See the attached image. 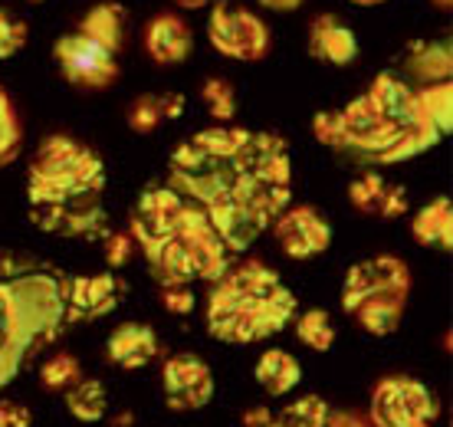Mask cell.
Segmentation results:
<instances>
[{"mask_svg":"<svg viewBox=\"0 0 453 427\" xmlns=\"http://www.w3.org/2000/svg\"><path fill=\"white\" fill-rule=\"evenodd\" d=\"M263 11H273V13H293L299 11L306 0H257Z\"/></svg>","mask_w":453,"mask_h":427,"instance_id":"8d00e7d4","label":"cell"},{"mask_svg":"<svg viewBox=\"0 0 453 427\" xmlns=\"http://www.w3.org/2000/svg\"><path fill=\"white\" fill-rule=\"evenodd\" d=\"M66 408L69 415L76 417V421H103L105 417V408H109V394H105V384L99 378H82L76 382L73 388L66 392Z\"/></svg>","mask_w":453,"mask_h":427,"instance_id":"7402d4cb","label":"cell"},{"mask_svg":"<svg viewBox=\"0 0 453 427\" xmlns=\"http://www.w3.org/2000/svg\"><path fill=\"white\" fill-rule=\"evenodd\" d=\"M299 315V299L263 260L230 263L207 292L204 329L226 345H250L280 336Z\"/></svg>","mask_w":453,"mask_h":427,"instance_id":"8992f818","label":"cell"},{"mask_svg":"<svg viewBox=\"0 0 453 427\" xmlns=\"http://www.w3.org/2000/svg\"><path fill=\"white\" fill-rule=\"evenodd\" d=\"M296 336L299 342L312 352H329L335 342V329L326 309H309V313L296 315Z\"/></svg>","mask_w":453,"mask_h":427,"instance_id":"4316f807","label":"cell"},{"mask_svg":"<svg viewBox=\"0 0 453 427\" xmlns=\"http://www.w3.org/2000/svg\"><path fill=\"white\" fill-rule=\"evenodd\" d=\"M411 237L420 247L453 250V204L450 198H434L411 217Z\"/></svg>","mask_w":453,"mask_h":427,"instance_id":"ac0fdd59","label":"cell"},{"mask_svg":"<svg viewBox=\"0 0 453 427\" xmlns=\"http://www.w3.org/2000/svg\"><path fill=\"white\" fill-rule=\"evenodd\" d=\"M273 424V411L270 408H250L243 415V427H270Z\"/></svg>","mask_w":453,"mask_h":427,"instance_id":"d590c367","label":"cell"},{"mask_svg":"<svg viewBox=\"0 0 453 427\" xmlns=\"http://www.w3.org/2000/svg\"><path fill=\"white\" fill-rule=\"evenodd\" d=\"M23 148V122L20 113L13 105L11 92L0 86V168H7L17 161Z\"/></svg>","mask_w":453,"mask_h":427,"instance_id":"cb8c5ba5","label":"cell"},{"mask_svg":"<svg viewBox=\"0 0 453 427\" xmlns=\"http://www.w3.org/2000/svg\"><path fill=\"white\" fill-rule=\"evenodd\" d=\"M128 234L161 290L214 283L234 263L207 214L168 184H148L138 194Z\"/></svg>","mask_w":453,"mask_h":427,"instance_id":"3957f363","label":"cell"},{"mask_svg":"<svg viewBox=\"0 0 453 427\" xmlns=\"http://www.w3.org/2000/svg\"><path fill=\"white\" fill-rule=\"evenodd\" d=\"M69 276L50 263L0 253V392L17 382L27 361L36 359L63 329Z\"/></svg>","mask_w":453,"mask_h":427,"instance_id":"5b68a950","label":"cell"},{"mask_svg":"<svg viewBox=\"0 0 453 427\" xmlns=\"http://www.w3.org/2000/svg\"><path fill=\"white\" fill-rule=\"evenodd\" d=\"M312 136L332 151L378 168L424 155L443 138L420 109L414 86L395 73H378L349 105L319 113L312 119Z\"/></svg>","mask_w":453,"mask_h":427,"instance_id":"7a4b0ae2","label":"cell"},{"mask_svg":"<svg viewBox=\"0 0 453 427\" xmlns=\"http://www.w3.org/2000/svg\"><path fill=\"white\" fill-rule=\"evenodd\" d=\"M414 92H418L420 109L427 113V119L434 122V128H437L441 136H450L453 132V82L450 79L418 86Z\"/></svg>","mask_w":453,"mask_h":427,"instance_id":"603a6c76","label":"cell"},{"mask_svg":"<svg viewBox=\"0 0 453 427\" xmlns=\"http://www.w3.org/2000/svg\"><path fill=\"white\" fill-rule=\"evenodd\" d=\"M30 40V27L0 7V59H13Z\"/></svg>","mask_w":453,"mask_h":427,"instance_id":"f546056e","label":"cell"},{"mask_svg":"<svg viewBox=\"0 0 453 427\" xmlns=\"http://www.w3.org/2000/svg\"><path fill=\"white\" fill-rule=\"evenodd\" d=\"M76 382H82V365L69 352H59L40 365V384L46 392H69Z\"/></svg>","mask_w":453,"mask_h":427,"instance_id":"83f0119b","label":"cell"},{"mask_svg":"<svg viewBox=\"0 0 453 427\" xmlns=\"http://www.w3.org/2000/svg\"><path fill=\"white\" fill-rule=\"evenodd\" d=\"M401 69L408 79L418 82H443L453 76V46L450 40H414L404 50Z\"/></svg>","mask_w":453,"mask_h":427,"instance_id":"2e32d148","label":"cell"},{"mask_svg":"<svg viewBox=\"0 0 453 427\" xmlns=\"http://www.w3.org/2000/svg\"><path fill=\"white\" fill-rule=\"evenodd\" d=\"M388 181L378 175V171H368L362 178H355L349 184V201L355 204V211L362 214H374L378 211V201H381V194H385Z\"/></svg>","mask_w":453,"mask_h":427,"instance_id":"f1b7e54d","label":"cell"},{"mask_svg":"<svg viewBox=\"0 0 453 427\" xmlns=\"http://www.w3.org/2000/svg\"><path fill=\"white\" fill-rule=\"evenodd\" d=\"M178 115H184V96H178V92H145L132 102L128 125L138 136H148L161 122H174Z\"/></svg>","mask_w":453,"mask_h":427,"instance_id":"ffe728a7","label":"cell"},{"mask_svg":"<svg viewBox=\"0 0 453 427\" xmlns=\"http://www.w3.org/2000/svg\"><path fill=\"white\" fill-rule=\"evenodd\" d=\"M253 378L270 394H289L303 378V369H299V361L289 352L266 349L260 355V361H257V369H253Z\"/></svg>","mask_w":453,"mask_h":427,"instance_id":"44dd1931","label":"cell"},{"mask_svg":"<svg viewBox=\"0 0 453 427\" xmlns=\"http://www.w3.org/2000/svg\"><path fill=\"white\" fill-rule=\"evenodd\" d=\"M437 415H441V408H437L431 388L411 375H388L374 384V427H434Z\"/></svg>","mask_w":453,"mask_h":427,"instance_id":"9c48e42d","label":"cell"},{"mask_svg":"<svg viewBox=\"0 0 453 427\" xmlns=\"http://www.w3.org/2000/svg\"><path fill=\"white\" fill-rule=\"evenodd\" d=\"M326 427H368V424L358 415H351V411H329Z\"/></svg>","mask_w":453,"mask_h":427,"instance_id":"e575fe53","label":"cell"},{"mask_svg":"<svg viewBox=\"0 0 453 427\" xmlns=\"http://www.w3.org/2000/svg\"><path fill=\"white\" fill-rule=\"evenodd\" d=\"M34 424V411L20 401H7L0 398V427H30Z\"/></svg>","mask_w":453,"mask_h":427,"instance_id":"d6a6232c","label":"cell"},{"mask_svg":"<svg viewBox=\"0 0 453 427\" xmlns=\"http://www.w3.org/2000/svg\"><path fill=\"white\" fill-rule=\"evenodd\" d=\"M145 53L155 66H178L194 53V30L178 13H158L145 27Z\"/></svg>","mask_w":453,"mask_h":427,"instance_id":"5bb4252c","label":"cell"},{"mask_svg":"<svg viewBox=\"0 0 453 427\" xmlns=\"http://www.w3.org/2000/svg\"><path fill=\"white\" fill-rule=\"evenodd\" d=\"M411 211L408 204V191L401 188V184H388L385 194H381V201H378V217H385V221H397V217H404Z\"/></svg>","mask_w":453,"mask_h":427,"instance_id":"4dcf8cb0","label":"cell"},{"mask_svg":"<svg viewBox=\"0 0 453 427\" xmlns=\"http://www.w3.org/2000/svg\"><path fill=\"white\" fill-rule=\"evenodd\" d=\"M165 401L171 411H201L214 398V375L204 359L178 352L165 361Z\"/></svg>","mask_w":453,"mask_h":427,"instance_id":"7c38bea8","label":"cell"},{"mask_svg":"<svg viewBox=\"0 0 453 427\" xmlns=\"http://www.w3.org/2000/svg\"><path fill=\"white\" fill-rule=\"evenodd\" d=\"M105 184L109 175L103 158L80 138L53 132L36 145L34 161L27 168L30 221L43 234L96 240L109 227Z\"/></svg>","mask_w":453,"mask_h":427,"instance_id":"277c9868","label":"cell"},{"mask_svg":"<svg viewBox=\"0 0 453 427\" xmlns=\"http://www.w3.org/2000/svg\"><path fill=\"white\" fill-rule=\"evenodd\" d=\"M30 4H43V0H30Z\"/></svg>","mask_w":453,"mask_h":427,"instance_id":"60d3db41","label":"cell"},{"mask_svg":"<svg viewBox=\"0 0 453 427\" xmlns=\"http://www.w3.org/2000/svg\"><path fill=\"white\" fill-rule=\"evenodd\" d=\"M309 57L329 66H349L358 59V36L335 13H319L309 20Z\"/></svg>","mask_w":453,"mask_h":427,"instance_id":"9a60e30c","label":"cell"},{"mask_svg":"<svg viewBox=\"0 0 453 427\" xmlns=\"http://www.w3.org/2000/svg\"><path fill=\"white\" fill-rule=\"evenodd\" d=\"M329 411L332 408L319 394H306V398L293 401L289 408H283L280 415H273L270 427H326Z\"/></svg>","mask_w":453,"mask_h":427,"instance_id":"d4e9b609","label":"cell"},{"mask_svg":"<svg viewBox=\"0 0 453 427\" xmlns=\"http://www.w3.org/2000/svg\"><path fill=\"white\" fill-rule=\"evenodd\" d=\"M125 23H128V11L115 0H103L86 11V17L80 20V34L96 40L99 46H105L109 53H119L125 46Z\"/></svg>","mask_w":453,"mask_h":427,"instance_id":"d6986e66","label":"cell"},{"mask_svg":"<svg viewBox=\"0 0 453 427\" xmlns=\"http://www.w3.org/2000/svg\"><path fill=\"white\" fill-rule=\"evenodd\" d=\"M276 234V244L286 257L309 260L319 257L332 247V224L316 211V207H286L270 227Z\"/></svg>","mask_w":453,"mask_h":427,"instance_id":"8fae6325","label":"cell"},{"mask_svg":"<svg viewBox=\"0 0 453 427\" xmlns=\"http://www.w3.org/2000/svg\"><path fill=\"white\" fill-rule=\"evenodd\" d=\"M178 7H184V11H204V7H211L214 0H174Z\"/></svg>","mask_w":453,"mask_h":427,"instance_id":"74e56055","label":"cell"},{"mask_svg":"<svg viewBox=\"0 0 453 427\" xmlns=\"http://www.w3.org/2000/svg\"><path fill=\"white\" fill-rule=\"evenodd\" d=\"M109 359L119 365V369H142L148 361L158 355V336H155V329L145 326V322H122V326L115 329L112 336H109Z\"/></svg>","mask_w":453,"mask_h":427,"instance_id":"e0dca14e","label":"cell"},{"mask_svg":"<svg viewBox=\"0 0 453 427\" xmlns=\"http://www.w3.org/2000/svg\"><path fill=\"white\" fill-rule=\"evenodd\" d=\"M201 99H204L211 119H217L220 125H226L237 115V89L226 76H207L201 82Z\"/></svg>","mask_w":453,"mask_h":427,"instance_id":"484cf974","label":"cell"},{"mask_svg":"<svg viewBox=\"0 0 453 427\" xmlns=\"http://www.w3.org/2000/svg\"><path fill=\"white\" fill-rule=\"evenodd\" d=\"M161 303L165 309L174 315H188L194 309V292L188 286H171V290L161 292Z\"/></svg>","mask_w":453,"mask_h":427,"instance_id":"836d02e7","label":"cell"},{"mask_svg":"<svg viewBox=\"0 0 453 427\" xmlns=\"http://www.w3.org/2000/svg\"><path fill=\"white\" fill-rule=\"evenodd\" d=\"M103 240H105V263H109L112 270L125 267L128 257H132V247H135L132 234H105Z\"/></svg>","mask_w":453,"mask_h":427,"instance_id":"1f68e13d","label":"cell"},{"mask_svg":"<svg viewBox=\"0 0 453 427\" xmlns=\"http://www.w3.org/2000/svg\"><path fill=\"white\" fill-rule=\"evenodd\" d=\"M125 283L112 273H99V276H69V292H66V309L69 322L76 319H99L109 315L115 306L122 303Z\"/></svg>","mask_w":453,"mask_h":427,"instance_id":"4fadbf2b","label":"cell"},{"mask_svg":"<svg viewBox=\"0 0 453 427\" xmlns=\"http://www.w3.org/2000/svg\"><path fill=\"white\" fill-rule=\"evenodd\" d=\"M168 188L197 204L224 247L247 253L293 201V155L276 132L217 125L171 151Z\"/></svg>","mask_w":453,"mask_h":427,"instance_id":"6da1fadb","label":"cell"},{"mask_svg":"<svg viewBox=\"0 0 453 427\" xmlns=\"http://www.w3.org/2000/svg\"><path fill=\"white\" fill-rule=\"evenodd\" d=\"M349 4H355V7H381L385 0H349Z\"/></svg>","mask_w":453,"mask_h":427,"instance_id":"f35d334b","label":"cell"},{"mask_svg":"<svg viewBox=\"0 0 453 427\" xmlns=\"http://www.w3.org/2000/svg\"><path fill=\"white\" fill-rule=\"evenodd\" d=\"M411 296V270L401 257L358 260L345 273L342 286V309L372 336H391L401 329Z\"/></svg>","mask_w":453,"mask_h":427,"instance_id":"52a82bcc","label":"cell"},{"mask_svg":"<svg viewBox=\"0 0 453 427\" xmlns=\"http://www.w3.org/2000/svg\"><path fill=\"white\" fill-rule=\"evenodd\" d=\"M434 7H437V11H450L453 7V0H431Z\"/></svg>","mask_w":453,"mask_h":427,"instance_id":"ab89813d","label":"cell"},{"mask_svg":"<svg viewBox=\"0 0 453 427\" xmlns=\"http://www.w3.org/2000/svg\"><path fill=\"white\" fill-rule=\"evenodd\" d=\"M207 40L224 59L234 63H260L270 57L273 34L260 13L250 7L214 0L211 4V20H207Z\"/></svg>","mask_w":453,"mask_h":427,"instance_id":"ba28073f","label":"cell"},{"mask_svg":"<svg viewBox=\"0 0 453 427\" xmlns=\"http://www.w3.org/2000/svg\"><path fill=\"white\" fill-rule=\"evenodd\" d=\"M53 59L59 63L63 76L76 89H109L119 82V59L96 40L82 36L80 30L63 34L53 43Z\"/></svg>","mask_w":453,"mask_h":427,"instance_id":"30bf717a","label":"cell"}]
</instances>
